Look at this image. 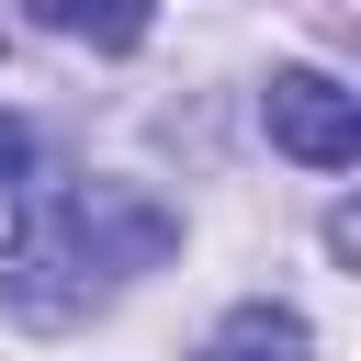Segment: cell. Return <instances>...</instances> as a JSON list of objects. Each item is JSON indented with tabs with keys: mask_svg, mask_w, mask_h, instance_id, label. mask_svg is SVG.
<instances>
[{
	"mask_svg": "<svg viewBox=\"0 0 361 361\" xmlns=\"http://www.w3.org/2000/svg\"><path fill=\"white\" fill-rule=\"evenodd\" d=\"M259 113H271V147L305 158V169H350V158H361V102H350L327 68H282Z\"/></svg>",
	"mask_w": 361,
	"mask_h": 361,
	"instance_id": "cell-1",
	"label": "cell"
},
{
	"mask_svg": "<svg viewBox=\"0 0 361 361\" xmlns=\"http://www.w3.org/2000/svg\"><path fill=\"white\" fill-rule=\"evenodd\" d=\"M34 23H56V34H90V45H147V0H23Z\"/></svg>",
	"mask_w": 361,
	"mask_h": 361,
	"instance_id": "cell-3",
	"label": "cell"
},
{
	"mask_svg": "<svg viewBox=\"0 0 361 361\" xmlns=\"http://www.w3.org/2000/svg\"><path fill=\"white\" fill-rule=\"evenodd\" d=\"M23 169H34V135H23V124H11V113H0V192H11V180H23Z\"/></svg>",
	"mask_w": 361,
	"mask_h": 361,
	"instance_id": "cell-4",
	"label": "cell"
},
{
	"mask_svg": "<svg viewBox=\"0 0 361 361\" xmlns=\"http://www.w3.org/2000/svg\"><path fill=\"white\" fill-rule=\"evenodd\" d=\"M203 361H316V338H305L293 305H237V316L203 338Z\"/></svg>",
	"mask_w": 361,
	"mask_h": 361,
	"instance_id": "cell-2",
	"label": "cell"
}]
</instances>
